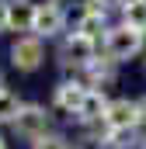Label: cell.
<instances>
[{"instance_id":"52a82bcc","label":"cell","mask_w":146,"mask_h":149,"mask_svg":"<svg viewBox=\"0 0 146 149\" xmlns=\"http://www.w3.org/2000/svg\"><path fill=\"white\" fill-rule=\"evenodd\" d=\"M87 83H80V80H63L59 87H56V94H52V101H56V108L66 114H77L80 111V104H84V97H87Z\"/></svg>"},{"instance_id":"7402d4cb","label":"cell","mask_w":146,"mask_h":149,"mask_svg":"<svg viewBox=\"0 0 146 149\" xmlns=\"http://www.w3.org/2000/svg\"><path fill=\"white\" fill-rule=\"evenodd\" d=\"M143 149H146V142H143Z\"/></svg>"},{"instance_id":"2e32d148","label":"cell","mask_w":146,"mask_h":149,"mask_svg":"<svg viewBox=\"0 0 146 149\" xmlns=\"http://www.w3.org/2000/svg\"><path fill=\"white\" fill-rule=\"evenodd\" d=\"M4 31H11V3L7 0H0V35Z\"/></svg>"},{"instance_id":"7c38bea8","label":"cell","mask_w":146,"mask_h":149,"mask_svg":"<svg viewBox=\"0 0 146 149\" xmlns=\"http://www.w3.org/2000/svg\"><path fill=\"white\" fill-rule=\"evenodd\" d=\"M77 31L87 38H101V31H108V24H105V14H91V10H84V17L77 21Z\"/></svg>"},{"instance_id":"30bf717a","label":"cell","mask_w":146,"mask_h":149,"mask_svg":"<svg viewBox=\"0 0 146 149\" xmlns=\"http://www.w3.org/2000/svg\"><path fill=\"white\" fill-rule=\"evenodd\" d=\"M122 24H129V28L146 35V0H132V3L122 7Z\"/></svg>"},{"instance_id":"8992f818","label":"cell","mask_w":146,"mask_h":149,"mask_svg":"<svg viewBox=\"0 0 146 149\" xmlns=\"http://www.w3.org/2000/svg\"><path fill=\"white\" fill-rule=\"evenodd\" d=\"M63 24H66V14H63V7L59 3H38L35 10V24H32V35L35 38H56L63 31Z\"/></svg>"},{"instance_id":"ffe728a7","label":"cell","mask_w":146,"mask_h":149,"mask_svg":"<svg viewBox=\"0 0 146 149\" xmlns=\"http://www.w3.org/2000/svg\"><path fill=\"white\" fill-rule=\"evenodd\" d=\"M0 94H4V80H0Z\"/></svg>"},{"instance_id":"e0dca14e","label":"cell","mask_w":146,"mask_h":149,"mask_svg":"<svg viewBox=\"0 0 146 149\" xmlns=\"http://www.w3.org/2000/svg\"><path fill=\"white\" fill-rule=\"evenodd\" d=\"M136 104H139V118H143V121H146V97H139Z\"/></svg>"},{"instance_id":"9c48e42d","label":"cell","mask_w":146,"mask_h":149,"mask_svg":"<svg viewBox=\"0 0 146 149\" xmlns=\"http://www.w3.org/2000/svg\"><path fill=\"white\" fill-rule=\"evenodd\" d=\"M7 3H11V31H32L38 3L32 0H7Z\"/></svg>"},{"instance_id":"ac0fdd59","label":"cell","mask_w":146,"mask_h":149,"mask_svg":"<svg viewBox=\"0 0 146 149\" xmlns=\"http://www.w3.org/2000/svg\"><path fill=\"white\" fill-rule=\"evenodd\" d=\"M115 3H118V7H125V3H132V0H115Z\"/></svg>"},{"instance_id":"8fae6325","label":"cell","mask_w":146,"mask_h":149,"mask_svg":"<svg viewBox=\"0 0 146 149\" xmlns=\"http://www.w3.org/2000/svg\"><path fill=\"white\" fill-rule=\"evenodd\" d=\"M87 73H91V80H94V90H105L101 83H111V80H115V63H111L108 56H105V59L98 56V59L87 66Z\"/></svg>"},{"instance_id":"ba28073f","label":"cell","mask_w":146,"mask_h":149,"mask_svg":"<svg viewBox=\"0 0 146 149\" xmlns=\"http://www.w3.org/2000/svg\"><path fill=\"white\" fill-rule=\"evenodd\" d=\"M108 104H111V101L105 97V90H94V87H91L87 97H84V104H80V111H77V118H80L84 125H94V121L101 125V121H105V111H108Z\"/></svg>"},{"instance_id":"5b68a950","label":"cell","mask_w":146,"mask_h":149,"mask_svg":"<svg viewBox=\"0 0 146 149\" xmlns=\"http://www.w3.org/2000/svg\"><path fill=\"white\" fill-rule=\"evenodd\" d=\"M59 56H63V63L66 66H91L94 59H98V42L87 35H80V31H70L66 42H63V49H59Z\"/></svg>"},{"instance_id":"44dd1931","label":"cell","mask_w":146,"mask_h":149,"mask_svg":"<svg viewBox=\"0 0 146 149\" xmlns=\"http://www.w3.org/2000/svg\"><path fill=\"white\" fill-rule=\"evenodd\" d=\"M143 70H146V63H143Z\"/></svg>"},{"instance_id":"3957f363","label":"cell","mask_w":146,"mask_h":149,"mask_svg":"<svg viewBox=\"0 0 146 149\" xmlns=\"http://www.w3.org/2000/svg\"><path fill=\"white\" fill-rule=\"evenodd\" d=\"M101 125H105L108 132H136V128L143 125V118H139V104H136V101H129V97L111 101Z\"/></svg>"},{"instance_id":"9a60e30c","label":"cell","mask_w":146,"mask_h":149,"mask_svg":"<svg viewBox=\"0 0 146 149\" xmlns=\"http://www.w3.org/2000/svg\"><path fill=\"white\" fill-rule=\"evenodd\" d=\"M115 0H84V10H91V14H108V7Z\"/></svg>"},{"instance_id":"277c9868","label":"cell","mask_w":146,"mask_h":149,"mask_svg":"<svg viewBox=\"0 0 146 149\" xmlns=\"http://www.w3.org/2000/svg\"><path fill=\"white\" fill-rule=\"evenodd\" d=\"M11 63H14L21 73H35L38 66L45 63V45H42V38H35V35L18 38V42L11 45Z\"/></svg>"},{"instance_id":"5bb4252c","label":"cell","mask_w":146,"mask_h":149,"mask_svg":"<svg viewBox=\"0 0 146 149\" xmlns=\"http://www.w3.org/2000/svg\"><path fill=\"white\" fill-rule=\"evenodd\" d=\"M32 149H70V142L63 135H42L38 142H32Z\"/></svg>"},{"instance_id":"d6986e66","label":"cell","mask_w":146,"mask_h":149,"mask_svg":"<svg viewBox=\"0 0 146 149\" xmlns=\"http://www.w3.org/2000/svg\"><path fill=\"white\" fill-rule=\"evenodd\" d=\"M0 149H7V142H4V139H0Z\"/></svg>"},{"instance_id":"7a4b0ae2","label":"cell","mask_w":146,"mask_h":149,"mask_svg":"<svg viewBox=\"0 0 146 149\" xmlns=\"http://www.w3.org/2000/svg\"><path fill=\"white\" fill-rule=\"evenodd\" d=\"M49 111L42 108V104H21V111L18 118L11 121V128L25 139V142H38L42 135H49Z\"/></svg>"},{"instance_id":"4fadbf2b","label":"cell","mask_w":146,"mask_h":149,"mask_svg":"<svg viewBox=\"0 0 146 149\" xmlns=\"http://www.w3.org/2000/svg\"><path fill=\"white\" fill-rule=\"evenodd\" d=\"M18 111H21V101H18L11 90H4V94H0V125H11V121L18 118Z\"/></svg>"},{"instance_id":"6da1fadb","label":"cell","mask_w":146,"mask_h":149,"mask_svg":"<svg viewBox=\"0 0 146 149\" xmlns=\"http://www.w3.org/2000/svg\"><path fill=\"white\" fill-rule=\"evenodd\" d=\"M143 52V31L129 28V24H115L105 31V56L111 63H125V59H136Z\"/></svg>"}]
</instances>
